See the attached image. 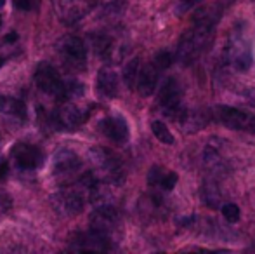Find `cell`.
Returning a JSON list of instances; mask_svg holds the SVG:
<instances>
[{"label": "cell", "instance_id": "cell-1", "mask_svg": "<svg viewBox=\"0 0 255 254\" xmlns=\"http://www.w3.org/2000/svg\"><path fill=\"white\" fill-rule=\"evenodd\" d=\"M214 28L215 26L195 21L193 28H189L182 35L181 42H179V47H177L179 61H182L184 64H191L200 54H203V51L208 47L212 37H214Z\"/></svg>", "mask_w": 255, "mask_h": 254}, {"label": "cell", "instance_id": "cell-2", "mask_svg": "<svg viewBox=\"0 0 255 254\" xmlns=\"http://www.w3.org/2000/svg\"><path fill=\"white\" fill-rule=\"evenodd\" d=\"M224 58L235 70L247 71L252 66V47H250V38L243 28H236L226 44Z\"/></svg>", "mask_w": 255, "mask_h": 254}, {"label": "cell", "instance_id": "cell-3", "mask_svg": "<svg viewBox=\"0 0 255 254\" xmlns=\"http://www.w3.org/2000/svg\"><path fill=\"white\" fill-rule=\"evenodd\" d=\"M118 225H120V214L115 206L96 207L91 216V232L106 244H110V241L113 239Z\"/></svg>", "mask_w": 255, "mask_h": 254}, {"label": "cell", "instance_id": "cell-4", "mask_svg": "<svg viewBox=\"0 0 255 254\" xmlns=\"http://www.w3.org/2000/svg\"><path fill=\"white\" fill-rule=\"evenodd\" d=\"M158 103L163 108L165 115L174 120H181V117L184 115V110H182V89L175 78H168L161 85L160 92H158Z\"/></svg>", "mask_w": 255, "mask_h": 254}, {"label": "cell", "instance_id": "cell-5", "mask_svg": "<svg viewBox=\"0 0 255 254\" xmlns=\"http://www.w3.org/2000/svg\"><path fill=\"white\" fill-rule=\"evenodd\" d=\"M35 84L45 94L56 96L59 99L66 98V82H63L57 70L49 63H40L35 70Z\"/></svg>", "mask_w": 255, "mask_h": 254}, {"label": "cell", "instance_id": "cell-6", "mask_svg": "<svg viewBox=\"0 0 255 254\" xmlns=\"http://www.w3.org/2000/svg\"><path fill=\"white\" fill-rule=\"evenodd\" d=\"M51 202L54 209H56V213L66 218H73L84 211V197H82L80 192L73 190V188L56 192L52 195Z\"/></svg>", "mask_w": 255, "mask_h": 254}, {"label": "cell", "instance_id": "cell-7", "mask_svg": "<svg viewBox=\"0 0 255 254\" xmlns=\"http://www.w3.org/2000/svg\"><path fill=\"white\" fill-rule=\"evenodd\" d=\"M91 159L96 164L98 169H101L106 176V180H110L111 183L120 185L124 181V173H122V166L118 162V159L106 148H92L91 150Z\"/></svg>", "mask_w": 255, "mask_h": 254}, {"label": "cell", "instance_id": "cell-8", "mask_svg": "<svg viewBox=\"0 0 255 254\" xmlns=\"http://www.w3.org/2000/svg\"><path fill=\"white\" fill-rule=\"evenodd\" d=\"M59 52L61 58L64 59V63L71 68H82L85 66L87 61V49L82 38L75 37V35H68L61 40L59 44Z\"/></svg>", "mask_w": 255, "mask_h": 254}, {"label": "cell", "instance_id": "cell-9", "mask_svg": "<svg viewBox=\"0 0 255 254\" xmlns=\"http://www.w3.org/2000/svg\"><path fill=\"white\" fill-rule=\"evenodd\" d=\"M215 117L219 122H222L226 127L242 129V131H255V115L242 112L233 106H217L215 108Z\"/></svg>", "mask_w": 255, "mask_h": 254}, {"label": "cell", "instance_id": "cell-10", "mask_svg": "<svg viewBox=\"0 0 255 254\" xmlns=\"http://www.w3.org/2000/svg\"><path fill=\"white\" fill-rule=\"evenodd\" d=\"M12 157L16 160L17 167L24 171H33L44 164V152L38 146L30 145V143H17L12 148Z\"/></svg>", "mask_w": 255, "mask_h": 254}, {"label": "cell", "instance_id": "cell-11", "mask_svg": "<svg viewBox=\"0 0 255 254\" xmlns=\"http://www.w3.org/2000/svg\"><path fill=\"white\" fill-rule=\"evenodd\" d=\"M78 169H80V159L73 150H57L52 159V171L56 176H71Z\"/></svg>", "mask_w": 255, "mask_h": 254}, {"label": "cell", "instance_id": "cell-12", "mask_svg": "<svg viewBox=\"0 0 255 254\" xmlns=\"http://www.w3.org/2000/svg\"><path fill=\"white\" fill-rule=\"evenodd\" d=\"M101 131L108 139L120 143V145H124L128 139V126L124 117H106L101 122Z\"/></svg>", "mask_w": 255, "mask_h": 254}, {"label": "cell", "instance_id": "cell-13", "mask_svg": "<svg viewBox=\"0 0 255 254\" xmlns=\"http://www.w3.org/2000/svg\"><path fill=\"white\" fill-rule=\"evenodd\" d=\"M51 120L54 122V126L59 129H73V127H77L78 124H82V115L77 106L71 105V103H66V105L61 106L57 112H54Z\"/></svg>", "mask_w": 255, "mask_h": 254}, {"label": "cell", "instance_id": "cell-14", "mask_svg": "<svg viewBox=\"0 0 255 254\" xmlns=\"http://www.w3.org/2000/svg\"><path fill=\"white\" fill-rule=\"evenodd\" d=\"M118 75L111 68H101L98 73V91L103 98H115L118 94Z\"/></svg>", "mask_w": 255, "mask_h": 254}, {"label": "cell", "instance_id": "cell-15", "mask_svg": "<svg viewBox=\"0 0 255 254\" xmlns=\"http://www.w3.org/2000/svg\"><path fill=\"white\" fill-rule=\"evenodd\" d=\"M156 84H158V68L154 63H149V64H144L141 68V73H139V78H137V91L141 96H151L156 89Z\"/></svg>", "mask_w": 255, "mask_h": 254}, {"label": "cell", "instance_id": "cell-16", "mask_svg": "<svg viewBox=\"0 0 255 254\" xmlns=\"http://www.w3.org/2000/svg\"><path fill=\"white\" fill-rule=\"evenodd\" d=\"M0 113L17 120H24L26 119V105L21 99L2 94L0 96Z\"/></svg>", "mask_w": 255, "mask_h": 254}, {"label": "cell", "instance_id": "cell-17", "mask_svg": "<svg viewBox=\"0 0 255 254\" xmlns=\"http://www.w3.org/2000/svg\"><path fill=\"white\" fill-rule=\"evenodd\" d=\"M91 40H92V49H94L96 54L101 56L103 59H110L115 56V44L111 37H108V35H104V33H96V35H91Z\"/></svg>", "mask_w": 255, "mask_h": 254}, {"label": "cell", "instance_id": "cell-18", "mask_svg": "<svg viewBox=\"0 0 255 254\" xmlns=\"http://www.w3.org/2000/svg\"><path fill=\"white\" fill-rule=\"evenodd\" d=\"M200 193H202V200L208 207H212V209L219 207V204H221V190H219L217 183H214V181H205L202 185Z\"/></svg>", "mask_w": 255, "mask_h": 254}, {"label": "cell", "instance_id": "cell-19", "mask_svg": "<svg viewBox=\"0 0 255 254\" xmlns=\"http://www.w3.org/2000/svg\"><path fill=\"white\" fill-rule=\"evenodd\" d=\"M139 73H141V61H139V58H132L124 68V82L128 89L137 87Z\"/></svg>", "mask_w": 255, "mask_h": 254}, {"label": "cell", "instance_id": "cell-20", "mask_svg": "<svg viewBox=\"0 0 255 254\" xmlns=\"http://www.w3.org/2000/svg\"><path fill=\"white\" fill-rule=\"evenodd\" d=\"M151 131H153L154 138H156L158 141L163 143V145H172V143H174V136H172V132L168 131V127L165 126L163 122H160V120H154V122H151Z\"/></svg>", "mask_w": 255, "mask_h": 254}, {"label": "cell", "instance_id": "cell-21", "mask_svg": "<svg viewBox=\"0 0 255 254\" xmlns=\"http://www.w3.org/2000/svg\"><path fill=\"white\" fill-rule=\"evenodd\" d=\"M174 54H172L170 51H160L156 56H154V64H156L158 70H167V68L172 66V63H174Z\"/></svg>", "mask_w": 255, "mask_h": 254}, {"label": "cell", "instance_id": "cell-22", "mask_svg": "<svg viewBox=\"0 0 255 254\" xmlns=\"http://www.w3.org/2000/svg\"><path fill=\"white\" fill-rule=\"evenodd\" d=\"M222 216H224L226 221H229V223H236V221H240L242 213H240V207L236 206V204H226V206L222 207Z\"/></svg>", "mask_w": 255, "mask_h": 254}, {"label": "cell", "instance_id": "cell-23", "mask_svg": "<svg viewBox=\"0 0 255 254\" xmlns=\"http://www.w3.org/2000/svg\"><path fill=\"white\" fill-rule=\"evenodd\" d=\"M177 181H179L177 173H174V171H168V173H165V176H163V180H161L160 187L163 188V190L170 192V190H174V188H175Z\"/></svg>", "mask_w": 255, "mask_h": 254}, {"label": "cell", "instance_id": "cell-24", "mask_svg": "<svg viewBox=\"0 0 255 254\" xmlns=\"http://www.w3.org/2000/svg\"><path fill=\"white\" fill-rule=\"evenodd\" d=\"M163 176H165V173H163V169L161 167H153L151 171H149V174H148V183L151 185V187H160L161 185V180H163Z\"/></svg>", "mask_w": 255, "mask_h": 254}, {"label": "cell", "instance_id": "cell-25", "mask_svg": "<svg viewBox=\"0 0 255 254\" xmlns=\"http://www.w3.org/2000/svg\"><path fill=\"white\" fill-rule=\"evenodd\" d=\"M12 2L16 5V9L19 10H33L38 7L40 0H12Z\"/></svg>", "mask_w": 255, "mask_h": 254}, {"label": "cell", "instance_id": "cell-26", "mask_svg": "<svg viewBox=\"0 0 255 254\" xmlns=\"http://www.w3.org/2000/svg\"><path fill=\"white\" fill-rule=\"evenodd\" d=\"M10 207H12V199H10V195L0 190V214L9 213Z\"/></svg>", "mask_w": 255, "mask_h": 254}, {"label": "cell", "instance_id": "cell-27", "mask_svg": "<svg viewBox=\"0 0 255 254\" xmlns=\"http://www.w3.org/2000/svg\"><path fill=\"white\" fill-rule=\"evenodd\" d=\"M198 2H202V0H179L177 12H179V14L188 12V10H189V9H193V7H195Z\"/></svg>", "mask_w": 255, "mask_h": 254}, {"label": "cell", "instance_id": "cell-28", "mask_svg": "<svg viewBox=\"0 0 255 254\" xmlns=\"http://www.w3.org/2000/svg\"><path fill=\"white\" fill-rule=\"evenodd\" d=\"M7 171H9L7 162H0V180H3V178L7 176Z\"/></svg>", "mask_w": 255, "mask_h": 254}, {"label": "cell", "instance_id": "cell-29", "mask_svg": "<svg viewBox=\"0 0 255 254\" xmlns=\"http://www.w3.org/2000/svg\"><path fill=\"white\" fill-rule=\"evenodd\" d=\"M78 254H104L101 249H80Z\"/></svg>", "mask_w": 255, "mask_h": 254}, {"label": "cell", "instance_id": "cell-30", "mask_svg": "<svg viewBox=\"0 0 255 254\" xmlns=\"http://www.w3.org/2000/svg\"><path fill=\"white\" fill-rule=\"evenodd\" d=\"M247 101H249L250 105H255V87H252L249 91V94H247Z\"/></svg>", "mask_w": 255, "mask_h": 254}, {"label": "cell", "instance_id": "cell-31", "mask_svg": "<svg viewBox=\"0 0 255 254\" xmlns=\"http://www.w3.org/2000/svg\"><path fill=\"white\" fill-rule=\"evenodd\" d=\"M14 40H17V33H9L5 37V42H14Z\"/></svg>", "mask_w": 255, "mask_h": 254}, {"label": "cell", "instance_id": "cell-32", "mask_svg": "<svg viewBox=\"0 0 255 254\" xmlns=\"http://www.w3.org/2000/svg\"><path fill=\"white\" fill-rule=\"evenodd\" d=\"M3 5H5V0H0V9H2Z\"/></svg>", "mask_w": 255, "mask_h": 254}, {"label": "cell", "instance_id": "cell-33", "mask_svg": "<svg viewBox=\"0 0 255 254\" xmlns=\"http://www.w3.org/2000/svg\"><path fill=\"white\" fill-rule=\"evenodd\" d=\"M189 254H208V253H205V251H198V253H189Z\"/></svg>", "mask_w": 255, "mask_h": 254}, {"label": "cell", "instance_id": "cell-34", "mask_svg": "<svg viewBox=\"0 0 255 254\" xmlns=\"http://www.w3.org/2000/svg\"><path fill=\"white\" fill-rule=\"evenodd\" d=\"M2 66H3V59L0 58V68H2Z\"/></svg>", "mask_w": 255, "mask_h": 254}, {"label": "cell", "instance_id": "cell-35", "mask_svg": "<svg viewBox=\"0 0 255 254\" xmlns=\"http://www.w3.org/2000/svg\"><path fill=\"white\" fill-rule=\"evenodd\" d=\"M0 26H2V16H0Z\"/></svg>", "mask_w": 255, "mask_h": 254}, {"label": "cell", "instance_id": "cell-36", "mask_svg": "<svg viewBox=\"0 0 255 254\" xmlns=\"http://www.w3.org/2000/svg\"><path fill=\"white\" fill-rule=\"evenodd\" d=\"M154 254H165V253H154Z\"/></svg>", "mask_w": 255, "mask_h": 254}, {"label": "cell", "instance_id": "cell-37", "mask_svg": "<svg viewBox=\"0 0 255 254\" xmlns=\"http://www.w3.org/2000/svg\"><path fill=\"white\" fill-rule=\"evenodd\" d=\"M64 2H66V0H64Z\"/></svg>", "mask_w": 255, "mask_h": 254}]
</instances>
